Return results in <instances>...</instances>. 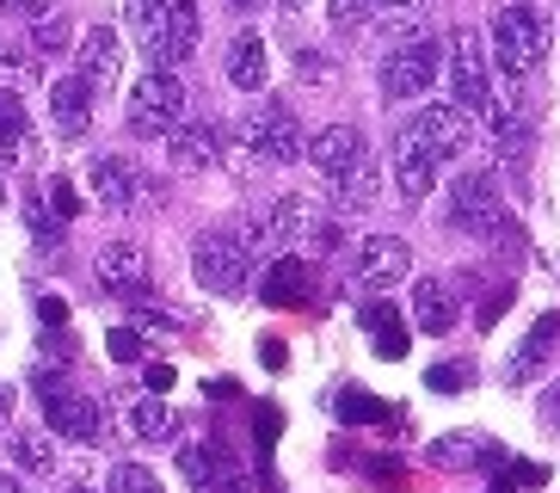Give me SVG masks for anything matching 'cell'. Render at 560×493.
Listing matches in <instances>:
<instances>
[{
    "instance_id": "1",
    "label": "cell",
    "mask_w": 560,
    "mask_h": 493,
    "mask_svg": "<svg viewBox=\"0 0 560 493\" xmlns=\"http://www.w3.org/2000/svg\"><path fill=\"white\" fill-rule=\"evenodd\" d=\"M444 74H450V105H462V112H493V62H487V37L468 32L462 25L456 37H450L444 49Z\"/></svg>"
},
{
    "instance_id": "2",
    "label": "cell",
    "mask_w": 560,
    "mask_h": 493,
    "mask_svg": "<svg viewBox=\"0 0 560 493\" xmlns=\"http://www.w3.org/2000/svg\"><path fill=\"white\" fill-rule=\"evenodd\" d=\"M542 49H548V19H542V7L511 0L505 13L493 19V62L505 68L511 81H524L529 68L542 62Z\"/></svg>"
},
{
    "instance_id": "3",
    "label": "cell",
    "mask_w": 560,
    "mask_h": 493,
    "mask_svg": "<svg viewBox=\"0 0 560 493\" xmlns=\"http://www.w3.org/2000/svg\"><path fill=\"white\" fill-rule=\"evenodd\" d=\"M247 265H253V241L241 229H210L191 241V272H198L203 290L215 296H234L247 284Z\"/></svg>"
},
{
    "instance_id": "4",
    "label": "cell",
    "mask_w": 560,
    "mask_h": 493,
    "mask_svg": "<svg viewBox=\"0 0 560 493\" xmlns=\"http://www.w3.org/2000/svg\"><path fill=\"white\" fill-rule=\"evenodd\" d=\"M198 37H203V19L191 0H166L161 19L149 25V37H142V49H149V68H161V74H179L191 56H198Z\"/></svg>"
},
{
    "instance_id": "5",
    "label": "cell",
    "mask_w": 560,
    "mask_h": 493,
    "mask_svg": "<svg viewBox=\"0 0 560 493\" xmlns=\"http://www.w3.org/2000/svg\"><path fill=\"white\" fill-rule=\"evenodd\" d=\"M241 136H247V148L259 154V161H271V167L308 154V142H302V117L290 112L283 99H259V105L247 112V124H241Z\"/></svg>"
},
{
    "instance_id": "6",
    "label": "cell",
    "mask_w": 560,
    "mask_h": 493,
    "mask_svg": "<svg viewBox=\"0 0 560 493\" xmlns=\"http://www.w3.org/2000/svg\"><path fill=\"white\" fill-rule=\"evenodd\" d=\"M179 124H185V87H179V74L149 68V74L130 87V130L136 136H173Z\"/></svg>"
},
{
    "instance_id": "7",
    "label": "cell",
    "mask_w": 560,
    "mask_h": 493,
    "mask_svg": "<svg viewBox=\"0 0 560 493\" xmlns=\"http://www.w3.org/2000/svg\"><path fill=\"white\" fill-rule=\"evenodd\" d=\"M444 222L462 234H493L505 216H499V180L487 167H468L456 185L444 192Z\"/></svg>"
},
{
    "instance_id": "8",
    "label": "cell",
    "mask_w": 560,
    "mask_h": 493,
    "mask_svg": "<svg viewBox=\"0 0 560 493\" xmlns=\"http://www.w3.org/2000/svg\"><path fill=\"white\" fill-rule=\"evenodd\" d=\"M438 74H444V44H438V37H407V44H395L388 62H382V93L419 99V93H431Z\"/></svg>"
},
{
    "instance_id": "9",
    "label": "cell",
    "mask_w": 560,
    "mask_h": 493,
    "mask_svg": "<svg viewBox=\"0 0 560 493\" xmlns=\"http://www.w3.org/2000/svg\"><path fill=\"white\" fill-rule=\"evenodd\" d=\"M37 389H44V420H50L56 438H68V444H100V432H105L100 394H74V389H62V382H56L50 370L37 377Z\"/></svg>"
},
{
    "instance_id": "10",
    "label": "cell",
    "mask_w": 560,
    "mask_h": 493,
    "mask_svg": "<svg viewBox=\"0 0 560 493\" xmlns=\"http://www.w3.org/2000/svg\"><path fill=\"white\" fill-rule=\"evenodd\" d=\"M308 161H314V173L339 192V185H351L363 167H370V142H363L358 124H327V130L308 142Z\"/></svg>"
},
{
    "instance_id": "11",
    "label": "cell",
    "mask_w": 560,
    "mask_h": 493,
    "mask_svg": "<svg viewBox=\"0 0 560 493\" xmlns=\"http://www.w3.org/2000/svg\"><path fill=\"white\" fill-rule=\"evenodd\" d=\"M438 154H431V142H425V130H419V117H407L395 130V185H400V197L407 204H419V197L431 192V180H438Z\"/></svg>"
},
{
    "instance_id": "12",
    "label": "cell",
    "mask_w": 560,
    "mask_h": 493,
    "mask_svg": "<svg viewBox=\"0 0 560 493\" xmlns=\"http://www.w3.org/2000/svg\"><path fill=\"white\" fill-rule=\"evenodd\" d=\"M86 192L100 197L105 210H136L142 192H149V180H142V167L124 161V154H93V161H86Z\"/></svg>"
},
{
    "instance_id": "13",
    "label": "cell",
    "mask_w": 560,
    "mask_h": 493,
    "mask_svg": "<svg viewBox=\"0 0 560 493\" xmlns=\"http://www.w3.org/2000/svg\"><path fill=\"white\" fill-rule=\"evenodd\" d=\"M351 272H358V284H370V290H388V284H400L412 272V246L400 241V234H370V241H358V253H351Z\"/></svg>"
},
{
    "instance_id": "14",
    "label": "cell",
    "mask_w": 560,
    "mask_h": 493,
    "mask_svg": "<svg viewBox=\"0 0 560 493\" xmlns=\"http://www.w3.org/2000/svg\"><path fill=\"white\" fill-rule=\"evenodd\" d=\"M93 278H100V290L136 302V296L149 290V253L136 241H105L100 253H93Z\"/></svg>"
},
{
    "instance_id": "15",
    "label": "cell",
    "mask_w": 560,
    "mask_h": 493,
    "mask_svg": "<svg viewBox=\"0 0 560 493\" xmlns=\"http://www.w3.org/2000/svg\"><path fill=\"white\" fill-rule=\"evenodd\" d=\"M117 68H124V44H117V32L112 25H93V32L74 44V74L86 81V93L100 99V93L117 87Z\"/></svg>"
},
{
    "instance_id": "16",
    "label": "cell",
    "mask_w": 560,
    "mask_h": 493,
    "mask_svg": "<svg viewBox=\"0 0 560 493\" xmlns=\"http://www.w3.org/2000/svg\"><path fill=\"white\" fill-rule=\"evenodd\" d=\"M419 117V130H425V142H431V154L438 161H462L468 148H475V117L462 112V105H425V112H412Z\"/></svg>"
},
{
    "instance_id": "17",
    "label": "cell",
    "mask_w": 560,
    "mask_h": 493,
    "mask_svg": "<svg viewBox=\"0 0 560 493\" xmlns=\"http://www.w3.org/2000/svg\"><path fill=\"white\" fill-rule=\"evenodd\" d=\"M438 469H505V444L499 438H480V432H444V438H431L425 450Z\"/></svg>"
},
{
    "instance_id": "18",
    "label": "cell",
    "mask_w": 560,
    "mask_h": 493,
    "mask_svg": "<svg viewBox=\"0 0 560 493\" xmlns=\"http://www.w3.org/2000/svg\"><path fill=\"white\" fill-rule=\"evenodd\" d=\"M308 222H314V210L302 197H271L259 210V222L247 229V241L253 246H296V241H308Z\"/></svg>"
},
{
    "instance_id": "19",
    "label": "cell",
    "mask_w": 560,
    "mask_h": 493,
    "mask_svg": "<svg viewBox=\"0 0 560 493\" xmlns=\"http://www.w3.org/2000/svg\"><path fill=\"white\" fill-rule=\"evenodd\" d=\"M179 475L191 481V493H203L222 481H241V462L229 444H179Z\"/></svg>"
},
{
    "instance_id": "20",
    "label": "cell",
    "mask_w": 560,
    "mask_h": 493,
    "mask_svg": "<svg viewBox=\"0 0 560 493\" xmlns=\"http://www.w3.org/2000/svg\"><path fill=\"white\" fill-rule=\"evenodd\" d=\"M229 81L241 93H265V81H271V44L259 32H241L229 44Z\"/></svg>"
},
{
    "instance_id": "21",
    "label": "cell",
    "mask_w": 560,
    "mask_h": 493,
    "mask_svg": "<svg viewBox=\"0 0 560 493\" xmlns=\"http://www.w3.org/2000/svg\"><path fill=\"white\" fill-rule=\"evenodd\" d=\"M50 124L62 136H81L86 124H93V93H86L81 74H62V81H50Z\"/></svg>"
},
{
    "instance_id": "22",
    "label": "cell",
    "mask_w": 560,
    "mask_h": 493,
    "mask_svg": "<svg viewBox=\"0 0 560 493\" xmlns=\"http://www.w3.org/2000/svg\"><path fill=\"white\" fill-rule=\"evenodd\" d=\"M363 333H370V352H376L382 364H400L412 352V333H407V321H400L388 302H370L363 309Z\"/></svg>"
},
{
    "instance_id": "23",
    "label": "cell",
    "mask_w": 560,
    "mask_h": 493,
    "mask_svg": "<svg viewBox=\"0 0 560 493\" xmlns=\"http://www.w3.org/2000/svg\"><path fill=\"white\" fill-rule=\"evenodd\" d=\"M555 340H560V314H542V321H536V328L524 333V345H517V358L505 364V382H517V389H524V382H536V370L548 364Z\"/></svg>"
},
{
    "instance_id": "24",
    "label": "cell",
    "mask_w": 560,
    "mask_h": 493,
    "mask_svg": "<svg viewBox=\"0 0 560 493\" xmlns=\"http://www.w3.org/2000/svg\"><path fill=\"white\" fill-rule=\"evenodd\" d=\"M412 321H419V333L444 340V333L456 328V296H450L438 278H419L412 284Z\"/></svg>"
},
{
    "instance_id": "25",
    "label": "cell",
    "mask_w": 560,
    "mask_h": 493,
    "mask_svg": "<svg viewBox=\"0 0 560 493\" xmlns=\"http://www.w3.org/2000/svg\"><path fill=\"white\" fill-rule=\"evenodd\" d=\"M166 148H173V167H179V173H203V167H215V130L210 124H191V117H185L179 130L166 136Z\"/></svg>"
},
{
    "instance_id": "26",
    "label": "cell",
    "mask_w": 560,
    "mask_h": 493,
    "mask_svg": "<svg viewBox=\"0 0 560 493\" xmlns=\"http://www.w3.org/2000/svg\"><path fill=\"white\" fill-rule=\"evenodd\" d=\"M302 296H308V265H302L296 253H283V260L265 272V302H271V309H296Z\"/></svg>"
},
{
    "instance_id": "27",
    "label": "cell",
    "mask_w": 560,
    "mask_h": 493,
    "mask_svg": "<svg viewBox=\"0 0 560 493\" xmlns=\"http://www.w3.org/2000/svg\"><path fill=\"white\" fill-rule=\"evenodd\" d=\"M130 432L142 444H161V438H173V432H179V420H173V408H166L161 394H142V401L130 408Z\"/></svg>"
},
{
    "instance_id": "28",
    "label": "cell",
    "mask_w": 560,
    "mask_h": 493,
    "mask_svg": "<svg viewBox=\"0 0 560 493\" xmlns=\"http://www.w3.org/2000/svg\"><path fill=\"white\" fill-rule=\"evenodd\" d=\"M25 148V105L13 99V87H0V161H13Z\"/></svg>"
},
{
    "instance_id": "29",
    "label": "cell",
    "mask_w": 560,
    "mask_h": 493,
    "mask_svg": "<svg viewBox=\"0 0 560 493\" xmlns=\"http://www.w3.org/2000/svg\"><path fill=\"white\" fill-rule=\"evenodd\" d=\"M332 413H339V420H351V426H382V420H388V408H382L370 389H346L339 401H332Z\"/></svg>"
},
{
    "instance_id": "30",
    "label": "cell",
    "mask_w": 560,
    "mask_h": 493,
    "mask_svg": "<svg viewBox=\"0 0 560 493\" xmlns=\"http://www.w3.org/2000/svg\"><path fill=\"white\" fill-rule=\"evenodd\" d=\"M13 462H19V469H32V475H50V469H56V444L44 438V432H19V438H13Z\"/></svg>"
},
{
    "instance_id": "31",
    "label": "cell",
    "mask_w": 560,
    "mask_h": 493,
    "mask_svg": "<svg viewBox=\"0 0 560 493\" xmlns=\"http://www.w3.org/2000/svg\"><path fill=\"white\" fill-rule=\"evenodd\" d=\"M68 37H74V32H68L62 13H37V19H32V49L44 56V62H50V56H62Z\"/></svg>"
},
{
    "instance_id": "32",
    "label": "cell",
    "mask_w": 560,
    "mask_h": 493,
    "mask_svg": "<svg viewBox=\"0 0 560 493\" xmlns=\"http://www.w3.org/2000/svg\"><path fill=\"white\" fill-rule=\"evenodd\" d=\"M376 192H382V180H376V161H370L351 185H339V210H370V204H376Z\"/></svg>"
},
{
    "instance_id": "33",
    "label": "cell",
    "mask_w": 560,
    "mask_h": 493,
    "mask_svg": "<svg viewBox=\"0 0 560 493\" xmlns=\"http://www.w3.org/2000/svg\"><path fill=\"white\" fill-rule=\"evenodd\" d=\"M112 493H161V475L142 462H117L112 469Z\"/></svg>"
},
{
    "instance_id": "34",
    "label": "cell",
    "mask_w": 560,
    "mask_h": 493,
    "mask_svg": "<svg viewBox=\"0 0 560 493\" xmlns=\"http://www.w3.org/2000/svg\"><path fill=\"white\" fill-rule=\"evenodd\" d=\"M166 0H117V13H124V25H130L136 37H149V25L161 19Z\"/></svg>"
},
{
    "instance_id": "35",
    "label": "cell",
    "mask_w": 560,
    "mask_h": 493,
    "mask_svg": "<svg viewBox=\"0 0 560 493\" xmlns=\"http://www.w3.org/2000/svg\"><path fill=\"white\" fill-rule=\"evenodd\" d=\"M105 352H112L117 364H136L149 345H142V333H136V328H112V333H105Z\"/></svg>"
},
{
    "instance_id": "36",
    "label": "cell",
    "mask_w": 560,
    "mask_h": 493,
    "mask_svg": "<svg viewBox=\"0 0 560 493\" xmlns=\"http://www.w3.org/2000/svg\"><path fill=\"white\" fill-rule=\"evenodd\" d=\"M253 432H259V462L271 469V444H278V432H283V413L278 408H259V413H253Z\"/></svg>"
},
{
    "instance_id": "37",
    "label": "cell",
    "mask_w": 560,
    "mask_h": 493,
    "mask_svg": "<svg viewBox=\"0 0 560 493\" xmlns=\"http://www.w3.org/2000/svg\"><path fill=\"white\" fill-rule=\"evenodd\" d=\"M431 389L438 394H456V389H468V382H475V370H468V364H431Z\"/></svg>"
},
{
    "instance_id": "38",
    "label": "cell",
    "mask_w": 560,
    "mask_h": 493,
    "mask_svg": "<svg viewBox=\"0 0 560 493\" xmlns=\"http://www.w3.org/2000/svg\"><path fill=\"white\" fill-rule=\"evenodd\" d=\"M505 475L517 481L524 493H536V488H548V462H529V457H511L505 462Z\"/></svg>"
},
{
    "instance_id": "39",
    "label": "cell",
    "mask_w": 560,
    "mask_h": 493,
    "mask_svg": "<svg viewBox=\"0 0 560 493\" xmlns=\"http://www.w3.org/2000/svg\"><path fill=\"white\" fill-rule=\"evenodd\" d=\"M37 321L44 328H68V302L62 296H37Z\"/></svg>"
},
{
    "instance_id": "40",
    "label": "cell",
    "mask_w": 560,
    "mask_h": 493,
    "mask_svg": "<svg viewBox=\"0 0 560 493\" xmlns=\"http://www.w3.org/2000/svg\"><path fill=\"white\" fill-rule=\"evenodd\" d=\"M50 204H56V216H81V197H74L68 180H50Z\"/></svg>"
},
{
    "instance_id": "41",
    "label": "cell",
    "mask_w": 560,
    "mask_h": 493,
    "mask_svg": "<svg viewBox=\"0 0 560 493\" xmlns=\"http://www.w3.org/2000/svg\"><path fill=\"white\" fill-rule=\"evenodd\" d=\"M505 309H511V290H493L487 302H480V314H475V321H480V328H493V321H499Z\"/></svg>"
},
{
    "instance_id": "42",
    "label": "cell",
    "mask_w": 560,
    "mask_h": 493,
    "mask_svg": "<svg viewBox=\"0 0 560 493\" xmlns=\"http://www.w3.org/2000/svg\"><path fill=\"white\" fill-rule=\"evenodd\" d=\"M370 475H376L382 488H400V481H407V469H400V462H388V457H376V462H370Z\"/></svg>"
},
{
    "instance_id": "43",
    "label": "cell",
    "mask_w": 560,
    "mask_h": 493,
    "mask_svg": "<svg viewBox=\"0 0 560 493\" xmlns=\"http://www.w3.org/2000/svg\"><path fill=\"white\" fill-rule=\"evenodd\" d=\"M173 382H179V370H173V364H149V389L154 394H166Z\"/></svg>"
},
{
    "instance_id": "44",
    "label": "cell",
    "mask_w": 560,
    "mask_h": 493,
    "mask_svg": "<svg viewBox=\"0 0 560 493\" xmlns=\"http://www.w3.org/2000/svg\"><path fill=\"white\" fill-rule=\"evenodd\" d=\"M283 358H290L283 340H259V364H265V370H283Z\"/></svg>"
},
{
    "instance_id": "45",
    "label": "cell",
    "mask_w": 560,
    "mask_h": 493,
    "mask_svg": "<svg viewBox=\"0 0 560 493\" xmlns=\"http://www.w3.org/2000/svg\"><path fill=\"white\" fill-rule=\"evenodd\" d=\"M332 19H339V25H358V19H363V0H332Z\"/></svg>"
},
{
    "instance_id": "46",
    "label": "cell",
    "mask_w": 560,
    "mask_h": 493,
    "mask_svg": "<svg viewBox=\"0 0 560 493\" xmlns=\"http://www.w3.org/2000/svg\"><path fill=\"white\" fill-rule=\"evenodd\" d=\"M13 81H19V56L0 44V87H13Z\"/></svg>"
},
{
    "instance_id": "47",
    "label": "cell",
    "mask_w": 560,
    "mask_h": 493,
    "mask_svg": "<svg viewBox=\"0 0 560 493\" xmlns=\"http://www.w3.org/2000/svg\"><path fill=\"white\" fill-rule=\"evenodd\" d=\"M487 493H524V488H517V481H511V475H505V469H499V475H493V481H487Z\"/></svg>"
},
{
    "instance_id": "48",
    "label": "cell",
    "mask_w": 560,
    "mask_h": 493,
    "mask_svg": "<svg viewBox=\"0 0 560 493\" xmlns=\"http://www.w3.org/2000/svg\"><path fill=\"white\" fill-rule=\"evenodd\" d=\"M44 0H0V13H37Z\"/></svg>"
},
{
    "instance_id": "49",
    "label": "cell",
    "mask_w": 560,
    "mask_h": 493,
    "mask_svg": "<svg viewBox=\"0 0 560 493\" xmlns=\"http://www.w3.org/2000/svg\"><path fill=\"white\" fill-rule=\"evenodd\" d=\"M370 7H382V13H412L419 0H370Z\"/></svg>"
},
{
    "instance_id": "50",
    "label": "cell",
    "mask_w": 560,
    "mask_h": 493,
    "mask_svg": "<svg viewBox=\"0 0 560 493\" xmlns=\"http://www.w3.org/2000/svg\"><path fill=\"white\" fill-rule=\"evenodd\" d=\"M7 420H13V389L0 382V426H7Z\"/></svg>"
},
{
    "instance_id": "51",
    "label": "cell",
    "mask_w": 560,
    "mask_h": 493,
    "mask_svg": "<svg viewBox=\"0 0 560 493\" xmlns=\"http://www.w3.org/2000/svg\"><path fill=\"white\" fill-rule=\"evenodd\" d=\"M0 493H25V481H19V475H7V469H0Z\"/></svg>"
},
{
    "instance_id": "52",
    "label": "cell",
    "mask_w": 560,
    "mask_h": 493,
    "mask_svg": "<svg viewBox=\"0 0 560 493\" xmlns=\"http://www.w3.org/2000/svg\"><path fill=\"white\" fill-rule=\"evenodd\" d=\"M234 13H259V7H271V0H229Z\"/></svg>"
},
{
    "instance_id": "53",
    "label": "cell",
    "mask_w": 560,
    "mask_h": 493,
    "mask_svg": "<svg viewBox=\"0 0 560 493\" xmlns=\"http://www.w3.org/2000/svg\"><path fill=\"white\" fill-rule=\"evenodd\" d=\"M203 493H247V481H222V488H203Z\"/></svg>"
},
{
    "instance_id": "54",
    "label": "cell",
    "mask_w": 560,
    "mask_h": 493,
    "mask_svg": "<svg viewBox=\"0 0 560 493\" xmlns=\"http://www.w3.org/2000/svg\"><path fill=\"white\" fill-rule=\"evenodd\" d=\"M548 413H555V426H560V382H555V394H548Z\"/></svg>"
},
{
    "instance_id": "55",
    "label": "cell",
    "mask_w": 560,
    "mask_h": 493,
    "mask_svg": "<svg viewBox=\"0 0 560 493\" xmlns=\"http://www.w3.org/2000/svg\"><path fill=\"white\" fill-rule=\"evenodd\" d=\"M278 7H290V13H296V7H308V0H278Z\"/></svg>"
},
{
    "instance_id": "56",
    "label": "cell",
    "mask_w": 560,
    "mask_h": 493,
    "mask_svg": "<svg viewBox=\"0 0 560 493\" xmlns=\"http://www.w3.org/2000/svg\"><path fill=\"white\" fill-rule=\"evenodd\" d=\"M0 197H7V180H0Z\"/></svg>"
},
{
    "instance_id": "57",
    "label": "cell",
    "mask_w": 560,
    "mask_h": 493,
    "mask_svg": "<svg viewBox=\"0 0 560 493\" xmlns=\"http://www.w3.org/2000/svg\"><path fill=\"white\" fill-rule=\"evenodd\" d=\"M74 493H93V488H74Z\"/></svg>"
}]
</instances>
